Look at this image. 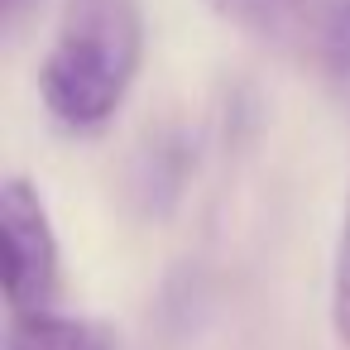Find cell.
<instances>
[{"label": "cell", "instance_id": "cell-2", "mask_svg": "<svg viewBox=\"0 0 350 350\" xmlns=\"http://www.w3.org/2000/svg\"><path fill=\"white\" fill-rule=\"evenodd\" d=\"M0 230H5L10 317L53 312L63 288V259H58V235L49 226V206L29 178H5V187H0Z\"/></svg>", "mask_w": 350, "mask_h": 350}, {"label": "cell", "instance_id": "cell-3", "mask_svg": "<svg viewBox=\"0 0 350 350\" xmlns=\"http://www.w3.org/2000/svg\"><path fill=\"white\" fill-rule=\"evenodd\" d=\"M206 5L226 25H235V29H245V34L264 39V44L317 49L321 53L331 25L340 20V10L350 0H206Z\"/></svg>", "mask_w": 350, "mask_h": 350}, {"label": "cell", "instance_id": "cell-7", "mask_svg": "<svg viewBox=\"0 0 350 350\" xmlns=\"http://www.w3.org/2000/svg\"><path fill=\"white\" fill-rule=\"evenodd\" d=\"M321 68L331 72V82L350 96V5L340 10V20L331 25V34H326V44H321Z\"/></svg>", "mask_w": 350, "mask_h": 350}, {"label": "cell", "instance_id": "cell-1", "mask_svg": "<svg viewBox=\"0 0 350 350\" xmlns=\"http://www.w3.org/2000/svg\"><path fill=\"white\" fill-rule=\"evenodd\" d=\"M139 5L135 0H68L63 25L44 53L39 92L68 135L111 125L139 72Z\"/></svg>", "mask_w": 350, "mask_h": 350}, {"label": "cell", "instance_id": "cell-4", "mask_svg": "<svg viewBox=\"0 0 350 350\" xmlns=\"http://www.w3.org/2000/svg\"><path fill=\"white\" fill-rule=\"evenodd\" d=\"M187 163H192L187 135H183V130H159L154 144L135 159V173H130L135 202H139L149 216H163V211L178 202L183 183H187Z\"/></svg>", "mask_w": 350, "mask_h": 350}, {"label": "cell", "instance_id": "cell-8", "mask_svg": "<svg viewBox=\"0 0 350 350\" xmlns=\"http://www.w3.org/2000/svg\"><path fill=\"white\" fill-rule=\"evenodd\" d=\"M0 10H5V25L15 29V25H20V20L34 10V0H0Z\"/></svg>", "mask_w": 350, "mask_h": 350}, {"label": "cell", "instance_id": "cell-6", "mask_svg": "<svg viewBox=\"0 0 350 350\" xmlns=\"http://www.w3.org/2000/svg\"><path fill=\"white\" fill-rule=\"evenodd\" d=\"M331 326L350 345V202H345V221H340V240H336V269H331Z\"/></svg>", "mask_w": 350, "mask_h": 350}, {"label": "cell", "instance_id": "cell-5", "mask_svg": "<svg viewBox=\"0 0 350 350\" xmlns=\"http://www.w3.org/2000/svg\"><path fill=\"white\" fill-rule=\"evenodd\" d=\"M5 350H111V336L82 317L34 312V317H10Z\"/></svg>", "mask_w": 350, "mask_h": 350}]
</instances>
